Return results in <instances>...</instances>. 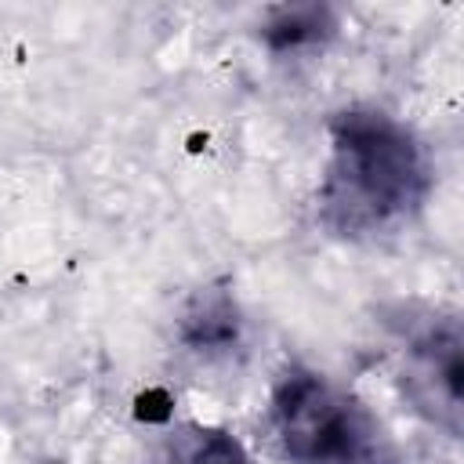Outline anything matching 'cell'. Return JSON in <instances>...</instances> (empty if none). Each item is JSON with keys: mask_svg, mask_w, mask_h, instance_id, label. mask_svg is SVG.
Here are the masks:
<instances>
[{"mask_svg": "<svg viewBox=\"0 0 464 464\" xmlns=\"http://www.w3.org/2000/svg\"><path fill=\"white\" fill-rule=\"evenodd\" d=\"M181 337L196 352H225V348H232L236 337H239L236 304L221 290L196 294V301L188 304V312L181 319Z\"/></svg>", "mask_w": 464, "mask_h": 464, "instance_id": "cell-4", "label": "cell"}, {"mask_svg": "<svg viewBox=\"0 0 464 464\" xmlns=\"http://www.w3.org/2000/svg\"><path fill=\"white\" fill-rule=\"evenodd\" d=\"M272 431L297 464H402L384 424L352 392L312 366H286L272 384Z\"/></svg>", "mask_w": 464, "mask_h": 464, "instance_id": "cell-2", "label": "cell"}, {"mask_svg": "<svg viewBox=\"0 0 464 464\" xmlns=\"http://www.w3.org/2000/svg\"><path fill=\"white\" fill-rule=\"evenodd\" d=\"M460 326L457 319H431L402 334V381L417 410L442 424L453 439L460 431Z\"/></svg>", "mask_w": 464, "mask_h": 464, "instance_id": "cell-3", "label": "cell"}, {"mask_svg": "<svg viewBox=\"0 0 464 464\" xmlns=\"http://www.w3.org/2000/svg\"><path fill=\"white\" fill-rule=\"evenodd\" d=\"M178 464H254L243 450V442L221 428L192 431V439L181 446Z\"/></svg>", "mask_w": 464, "mask_h": 464, "instance_id": "cell-6", "label": "cell"}, {"mask_svg": "<svg viewBox=\"0 0 464 464\" xmlns=\"http://www.w3.org/2000/svg\"><path fill=\"white\" fill-rule=\"evenodd\" d=\"M330 156L319 181V221L348 239L406 225L428 199L431 163L420 138L381 109H341L326 123Z\"/></svg>", "mask_w": 464, "mask_h": 464, "instance_id": "cell-1", "label": "cell"}, {"mask_svg": "<svg viewBox=\"0 0 464 464\" xmlns=\"http://www.w3.org/2000/svg\"><path fill=\"white\" fill-rule=\"evenodd\" d=\"M334 29H337V22H334L330 7H323V4H290V7H276L268 14L261 36L272 51H301V47L323 44Z\"/></svg>", "mask_w": 464, "mask_h": 464, "instance_id": "cell-5", "label": "cell"}]
</instances>
